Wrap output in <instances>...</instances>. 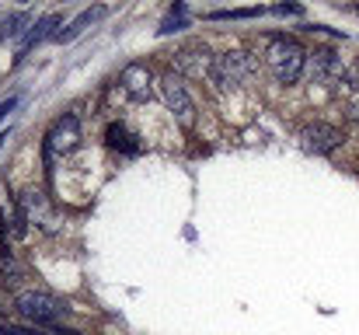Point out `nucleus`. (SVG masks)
<instances>
[{
    "mask_svg": "<svg viewBox=\"0 0 359 335\" xmlns=\"http://www.w3.org/2000/svg\"><path fill=\"white\" fill-rule=\"evenodd\" d=\"M14 308L28 318V322H35V325H56L70 308H67V301H60V297H53V294H46V290H21L18 297H14Z\"/></svg>",
    "mask_w": 359,
    "mask_h": 335,
    "instance_id": "2",
    "label": "nucleus"
},
{
    "mask_svg": "<svg viewBox=\"0 0 359 335\" xmlns=\"http://www.w3.org/2000/svg\"><path fill=\"white\" fill-rule=\"evenodd\" d=\"M161 98H164L168 112L178 119L182 129H196V102H192L189 88L182 84V77H178L175 70L161 77Z\"/></svg>",
    "mask_w": 359,
    "mask_h": 335,
    "instance_id": "4",
    "label": "nucleus"
},
{
    "mask_svg": "<svg viewBox=\"0 0 359 335\" xmlns=\"http://www.w3.org/2000/svg\"><path fill=\"white\" fill-rule=\"evenodd\" d=\"M102 14H105L102 7H95V11H81V14H77V18H74V21H70L67 28H60L56 42H70V39H77V35H81V32H84V28H88L91 21H95V18H102Z\"/></svg>",
    "mask_w": 359,
    "mask_h": 335,
    "instance_id": "13",
    "label": "nucleus"
},
{
    "mask_svg": "<svg viewBox=\"0 0 359 335\" xmlns=\"http://www.w3.org/2000/svg\"><path fill=\"white\" fill-rule=\"evenodd\" d=\"M18 206H21L25 223L53 227V217H49V206H46V196H42V192H25V196H18Z\"/></svg>",
    "mask_w": 359,
    "mask_h": 335,
    "instance_id": "9",
    "label": "nucleus"
},
{
    "mask_svg": "<svg viewBox=\"0 0 359 335\" xmlns=\"http://www.w3.org/2000/svg\"><path fill=\"white\" fill-rule=\"evenodd\" d=\"M25 21H28V14H11V18H4V21H0V42H4V39H14Z\"/></svg>",
    "mask_w": 359,
    "mask_h": 335,
    "instance_id": "14",
    "label": "nucleus"
},
{
    "mask_svg": "<svg viewBox=\"0 0 359 335\" xmlns=\"http://www.w3.org/2000/svg\"><path fill=\"white\" fill-rule=\"evenodd\" d=\"M119 88L133 102H147L154 95V74L147 63H126L119 74Z\"/></svg>",
    "mask_w": 359,
    "mask_h": 335,
    "instance_id": "7",
    "label": "nucleus"
},
{
    "mask_svg": "<svg viewBox=\"0 0 359 335\" xmlns=\"http://www.w3.org/2000/svg\"><path fill=\"white\" fill-rule=\"evenodd\" d=\"M81 140H84L81 119L77 115H60L46 133V161H53V154H74L81 147Z\"/></svg>",
    "mask_w": 359,
    "mask_h": 335,
    "instance_id": "5",
    "label": "nucleus"
},
{
    "mask_svg": "<svg viewBox=\"0 0 359 335\" xmlns=\"http://www.w3.org/2000/svg\"><path fill=\"white\" fill-rule=\"evenodd\" d=\"M0 335H35L28 329H18V325H0Z\"/></svg>",
    "mask_w": 359,
    "mask_h": 335,
    "instance_id": "16",
    "label": "nucleus"
},
{
    "mask_svg": "<svg viewBox=\"0 0 359 335\" xmlns=\"http://www.w3.org/2000/svg\"><path fill=\"white\" fill-rule=\"evenodd\" d=\"M251 74H255L251 56L241 53V49H227V53L217 56V63H213V77H210V81H213L220 91H234V88H241Z\"/></svg>",
    "mask_w": 359,
    "mask_h": 335,
    "instance_id": "3",
    "label": "nucleus"
},
{
    "mask_svg": "<svg viewBox=\"0 0 359 335\" xmlns=\"http://www.w3.org/2000/svg\"><path fill=\"white\" fill-rule=\"evenodd\" d=\"M276 14H300V7L297 4H279V7H272Z\"/></svg>",
    "mask_w": 359,
    "mask_h": 335,
    "instance_id": "17",
    "label": "nucleus"
},
{
    "mask_svg": "<svg viewBox=\"0 0 359 335\" xmlns=\"http://www.w3.org/2000/svg\"><path fill=\"white\" fill-rule=\"evenodd\" d=\"M14 105H18V98H7V102H0V122L7 119V112L14 109Z\"/></svg>",
    "mask_w": 359,
    "mask_h": 335,
    "instance_id": "18",
    "label": "nucleus"
},
{
    "mask_svg": "<svg viewBox=\"0 0 359 335\" xmlns=\"http://www.w3.org/2000/svg\"><path fill=\"white\" fill-rule=\"evenodd\" d=\"M56 25H60V14H46V18H39L35 28L25 35V49H28V46H39L42 39H56V35H60Z\"/></svg>",
    "mask_w": 359,
    "mask_h": 335,
    "instance_id": "12",
    "label": "nucleus"
},
{
    "mask_svg": "<svg viewBox=\"0 0 359 335\" xmlns=\"http://www.w3.org/2000/svg\"><path fill=\"white\" fill-rule=\"evenodd\" d=\"M300 136H304V147L314 154H332L346 143V133L339 126H328V122H311V126H304Z\"/></svg>",
    "mask_w": 359,
    "mask_h": 335,
    "instance_id": "8",
    "label": "nucleus"
},
{
    "mask_svg": "<svg viewBox=\"0 0 359 335\" xmlns=\"http://www.w3.org/2000/svg\"><path fill=\"white\" fill-rule=\"evenodd\" d=\"M311 74L318 77V81H342V74H346V67L339 63V56L332 53V49H318L314 56H311Z\"/></svg>",
    "mask_w": 359,
    "mask_h": 335,
    "instance_id": "10",
    "label": "nucleus"
},
{
    "mask_svg": "<svg viewBox=\"0 0 359 335\" xmlns=\"http://www.w3.org/2000/svg\"><path fill=\"white\" fill-rule=\"evenodd\" d=\"M265 67L279 84H297L307 67V49L290 35H272L265 42Z\"/></svg>",
    "mask_w": 359,
    "mask_h": 335,
    "instance_id": "1",
    "label": "nucleus"
},
{
    "mask_svg": "<svg viewBox=\"0 0 359 335\" xmlns=\"http://www.w3.org/2000/svg\"><path fill=\"white\" fill-rule=\"evenodd\" d=\"M213 63H217V56L206 46H189V49L175 53V74H185L192 81L213 77Z\"/></svg>",
    "mask_w": 359,
    "mask_h": 335,
    "instance_id": "6",
    "label": "nucleus"
},
{
    "mask_svg": "<svg viewBox=\"0 0 359 335\" xmlns=\"http://www.w3.org/2000/svg\"><path fill=\"white\" fill-rule=\"evenodd\" d=\"M105 143H109L112 150H126V154H136V150H140L136 136H133L122 122H112V126L105 129Z\"/></svg>",
    "mask_w": 359,
    "mask_h": 335,
    "instance_id": "11",
    "label": "nucleus"
},
{
    "mask_svg": "<svg viewBox=\"0 0 359 335\" xmlns=\"http://www.w3.org/2000/svg\"><path fill=\"white\" fill-rule=\"evenodd\" d=\"M342 81L353 88V91H359V60L353 63V67H346V74H342Z\"/></svg>",
    "mask_w": 359,
    "mask_h": 335,
    "instance_id": "15",
    "label": "nucleus"
}]
</instances>
